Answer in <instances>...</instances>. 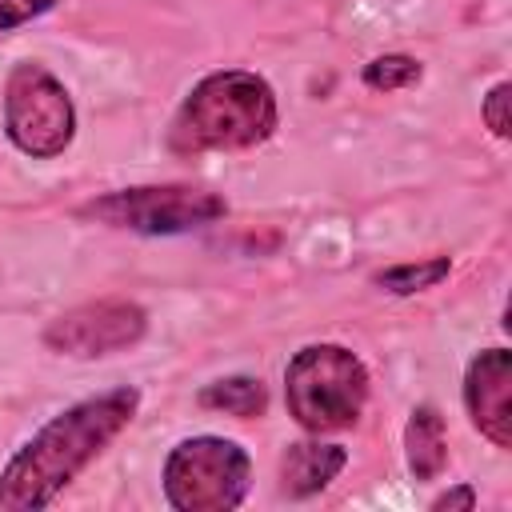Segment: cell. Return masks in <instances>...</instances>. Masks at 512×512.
I'll return each instance as SVG.
<instances>
[{
	"label": "cell",
	"mask_w": 512,
	"mask_h": 512,
	"mask_svg": "<svg viewBox=\"0 0 512 512\" xmlns=\"http://www.w3.org/2000/svg\"><path fill=\"white\" fill-rule=\"evenodd\" d=\"M140 392L112 388L52 416L0 472V508L28 512L56 500L136 416Z\"/></svg>",
	"instance_id": "cell-1"
},
{
	"label": "cell",
	"mask_w": 512,
	"mask_h": 512,
	"mask_svg": "<svg viewBox=\"0 0 512 512\" xmlns=\"http://www.w3.org/2000/svg\"><path fill=\"white\" fill-rule=\"evenodd\" d=\"M276 96L264 76L224 68L204 76L172 116L168 144L180 156L200 152H244L276 132Z\"/></svg>",
	"instance_id": "cell-2"
},
{
	"label": "cell",
	"mask_w": 512,
	"mask_h": 512,
	"mask_svg": "<svg viewBox=\"0 0 512 512\" xmlns=\"http://www.w3.org/2000/svg\"><path fill=\"white\" fill-rule=\"evenodd\" d=\"M288 412L308 432H340L368 404V368L340 344H308L284 372Z\"/></svg>",
	"instance_id": "cell-3"
},
{
	"label": "cell",
	"mask_w": 512,
	"mask_h": 512,
	"mask_svg": "<svg viewBox=\"0 0 512 512\" xmlns=\"http://www.w3.org/2000/svg\"><path fill=\"white\" fill-rule=\"evenodd\" d=\"M252 460L236 440L192 436L164 460V496L176 512H228L248 496Z\"/></svg>",
	"instance_id": "cell-4"
},
{
	"label": "cell",
	"mask_w": 512,
	"mask_h": 512,
	"mask_svg": "<svg viewBox=\"0 0 512 512\" xmlns=\"http://www.w3.org/2000/svg\"><path fill=\"white\" fill-rule=\"evenodd\" d=\"M4 128L24 156H60L76 136L68 88L44 64H16L4 80Z\"/></svg>",
	"instance_id": "cell-5"
},
{
	"label": "cell",
	"mask_w": 512,
	"mask_h": 512,
	"mask_svg": "<svg viewBox=\"0 0 512 512\" xmlns=\"http://www.w3.org/2000/svg\"><path fill=\"white\" fill-rule=\"evenodd\" d=\"M224 212H228V204L216 192L192 188V184L124 188V192H108V196L84 204V216H92L108 228H128V232H144V236L192 232V228L220 220Z\"/></svg>",
	"instance_id": "cell-6"
},
{
	"label": "cell",
	"mask_w": 512,
	"mask_h": 512,
	"mask_svg": "<svg viewBox=\"0 0 512 512\" xmlns=\"http://www.w3.org/2000/svg\"><path fill=\"white\" fill-rule=\"evenodd\" d=\"M148 328V316L132 300H92L48 324L44 344L64 356H108L132 348Z\"/></svg>",
	"instance_id": "cell-7"
},
{
	"label": "cell",
	"mask_w": 512,
	"mask_h": 512,
	"mask_svg": "<svg viewBox=\"0 0 512 512\" xmlns=\"http://www.w3.org/2000/svg\"><path fill=\"white\" fill-rule=\"evenodd\" d=\"M464 404L480 436H488L496 448H512V352L508 348H488L468 364Z\"/></svg>",
	"instance_id": "cell-8"
},
{
	"label": "cell",
	"mask_w": 512,
	"mask_h": 512,
	"mask_svg": "<svg viewBox=\"0 0 512 512\" xmlns=\"http://www.w3.org/2000/svg\"><path fill=\"white\" fill-rule=\"evenodd\" d=\"M344 464H348V452L340 444H312V440L292 444L280 460V488L284 496H296V500L316 496L340 476Z\"/></svg>",
	"instance_id": "cell-9"
},
{
	"label": "cell",
	"mask_w": 512,
	"mask_h": 512,
	"mask_svg": "<svg viewBox=\"0 0 512 512\" xmlns=\"http://www.w3.org/2000/svg\"><path fill=\"white\" fill-rule=\"evenodd\" d=\"M404 452L408 468L416 480H436L444 460H448V436H444V416L432 404L412 408L408 428H404Z\"/></svg>",
	"instance_id": "cell-10"
},
{
	"label": "cell",
	"mask_w": 512,
	"mask_h": 512,
	"mask_svg": "<svg viewBox=\"0 0 512 512\" xmlns=\"http://www.w3.org/2000/svg\"><path fill=\"white\" fill-rule=\"evenodd\" d=\"M200 404L248 420V416H260L268 408V392H264V384L256 376H228V380H212L200 392Z\"/></svg>",
	"instance_id": "cell-11"
},
{
	"label": "cell",
	"mask_w": 512,
	"mask_h": 512,
	"mask_svg": "<svg viewBox=\"0 0 512 512\" xmlns=\"http://www.w3.org/2000/svg\"><path fill=\"white\" fill-rule=\"evenodd\" d=\"M448 272H452L448 256H432V260H416V264L384 268V272H376V284H380L384 292H392V296H412V292L436 288Z\"/></svg>",
	"instance_id": "cell-12"
},
{
	"label": "cell",
	"mask_w": 512,
	"mask_h": 512,
	"mask_svg": "<svg viewBox=\"0 0 512 512\" xmlns=\"http://www.w3.org/2000/svg\"><path fill=\"white\" fill-rule=\"evenodd\" d=\"M416 80H420V60L400 56V52L376 56V60L364 64V84L376 88V92H396V88H408Z\"/></svg>",
	"instance_id": "cell-13"
},
{
	"label": "cell",
	"mask_w": 512,
	"mask_h": 512,
	"mask_svg": "<svg viewBox=\"0 0 512 512\" xmlns=\"http://www.w3.org/2000/svg\"><path fill=\"white\" fill-rule=\"evenodd\" d=\"M60 0H0V32H12L44 12H52Z\"/></svg>",
	"instance_id": "cell-14"
},
{
	"label": "cell",
	"mask_w": 512,
	"mask_h": 512,
	"mask_svg": "<svg viewBox=\"0 0 512 512\" xmlns=\"http://www.w3.org/2000/svg\"><path fill=\"white\" fill-rule=\"evenodd\" d=\"M484 124L492 128V136H500V140H508V84L500 80V84H492V92L484 96Z\"/></svg>",
	"instance_id": "cell-15"
},
{
	"label": "cell",
	"mask_w": 512,
	"mask_h": 512,
	"mask_svg": "<svg viewBox=\"0 0 512 512\" xmlns=\"http://www.w3.org/2000/svg\"><path fill=\"white\" fill-rule=\"evenodd\" d=\"M472 504H476V492H472L468 484H464V488H452V492H444V496L432 500L436 512H444V508H448V512H452V508H472Z\"/></svg>",
	"instance_id": "cell-16"
}]
</instances>
